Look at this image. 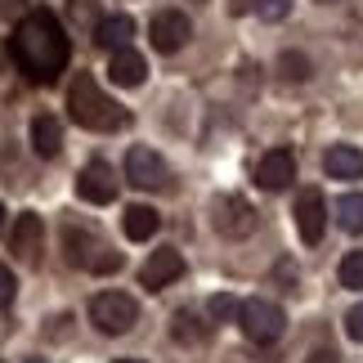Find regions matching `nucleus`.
Returning <instances> with one entry per match:
<instances>
[{
	"label": "nucleus",
	"mask_w": 363,
	"mask_h": 363,
	"mask_svg": "<svg viewBox=\"0 0 363 363\" xmlns=\"http://www.w3.org/2000/svg\"><path fill=\"white\" fill-rule=\"evenodd\" d=\"M189 36H193V23H189L184 9H157V13H152L148 40H152V50H157V54H179V50L189 45Z\"/></svg>",
	"instance_id": "7"
},
{
	"label": "nucleus",
	"mask_w": 363,
	"mask_h": 363,
	"mask_svg": "<svg viewBox=\"0 0 363 363\" xmlns=\"http://www.w3.org/2000/svg\"><path fill=\"white\" fill-rule=\"evenodd\" d=\"M216 229H220V238H229V242L251 238V233H256V206H251L242 193L216 198Z\"/></svg>",
	"instance_id": "6"
},
{
	"label": "nucleus",
	"mask_w": 363,
	"mask_h": 363,
	"mask_svg": "<svg viewBox=\"0 0 363 363\" xmlns=\"http://www.w3.org/2000/svg\"><path fill=\"white\" fill-rule=\"evenodd\" d=\"M175 278H184V256L171 251V247H162V251H152V256L144 260V269H139V287L162 291V287H171Z\"/></svg>",
	"instance_id": "12"
},
{
	"label": "nucleus",
	"mask_w": 363,
	"mask_h": 363,
	"mask_svg": "<svg viewBox=\"0 0 363 363\" xmlns=\"http://www.w3.org/2000/svg\"><path fill=\"white\" fill-rule=\"evenodd\" d=\"M0 229H5V206H0Z\"/></svg>",
	"instance_id": "32"
},
{
	"label": "nucleus",
	"mask_w": 363,
	"mask_h": 363,
	"mask_svg": "<svg viewBox=\"0 0 363 363\" xmlns=\"http://www.w3.org/2000/svg\"><path fill=\"white\" fill-rule=\"evenodd\" d=\"M13 291H18L13 269H9V264H0V310H9V305H13Z\"/></svg>",
	"instance_id": "26"
},
{
	"label": "nucleus",
	"mask_w": 363,
	"mask_h": 363,
	"mask_svg": "<svg viewBox=\"0 0 363 363\" xmlns=\"http://www.w3.org/2000/svg\"><path fill=\"white\" fill-rule=\"evenodd\" d=\"M238 328H242L247 341L274 345L287 332V314H283V305H274V301H264V296H251V301L238 305Z\"/></svg>",
	"instance_id": "4"
},
{
	"label": "nucleus",
	"mask_w": 363,
	"mask_h": 363,
	"mask_svg": "<svg viewBox=\"0 0 363 363\" xmlns=\"http://www.w3.org/2000/svg\"><path fill=\"white\" fill-rule=\"evenodd\" d=\"M90 323L104 332V337H121V332H130L139 323V305L135 296H125V291H99V296L90 301Z\"/></svg>",
	"instance_id": "5"
},
{
	"label": "nucleus",
	"mask_w": 363,
	"mask_h": 363,
	"mask_svg": "<svg viewBox=\"0 0 363 363\" xmlns=\"http://www.w3.org/2000/svg\"><path fill=\"white\" fill-rule=\"evenodd\" d=\"M310 59H305L301 50H287V54H278V77L283 81H291V86H296V81H310Z\"/></svg>",
	"instance_id": "21"
},
{
	"label": "nucleus",
	"mask_w": 363,
	"mask_h": 363,
	"mask_svg": "<svg viewBox=\"0 0 363 363\" xmlns=\"http://www.w3.org/2000/svg\"><path fill=\"white\" fill-rule=\"evenodd\" d=\"M32 148H36V157H59L63 152V121L50 113L32 117Z\"/></svg>",
	"instance_id": "18"
},
{
	"label": "nucleus",
	"mask_w": 363,
	"mask_h": 363,
	"mask_svg": "<svg viewBox=\"0 0 363 363\" xmlns=\"http://www.w3.org/2000/svg\"><path fill=\"white\" fill-rule=\"evenodd\" d=\"M9 59H13V67H18L32 86H54V81L67 72L72 40H67L63 23L54 18L50 9H27L23 18L13 23Z\"/></svg>",
	"instance_id": "1"
},
{
	"label": "nucleus",
	"mask_w": 363,
	"mask_h": 363,
	"mask_svg": "<svg viewBox=\"0 0 363 363\" xmlns=\"http://www.w3.org/2000/svg\"><path fill=\"white\" fill-rule=\"evenodd\" d=\"M341 287H350V291H363V251H350V256L341 260Z\"/></svg>",
	"instance_id": "22"
},
{
	"label": "nucleus",
	"mask_w": 363,
	"mask_h": 363,
	"mask_svg": "<svg viewBox=\"0 0 363 363\" xmlns=\"http://www.w3.org/2000/svg\"><path fill=\"white\" fill-rule=\"evenodd\" d=\"M251 13H260L264 23H283L287 13H291V0H256V9Z\"/></svg>",
	"instance_id": "25"
},
{
	"label": "nucleus",
	"mask_w": 363,
	"mask_h": 363,
	"mask_svg": "<svg viewBox=\"0 0 363 363\" xmlns=\"http://www.w3.org/2000/svg\"><path fill=\"white\" fill-rule=\"evenodd\" d=\"M77 193L86 198L90 206H108V202H117V171L108 166L104 157H94L81 166V175H77Z\"/></svg>",
	"instance_id": "10"
},
{
	"label": "nucleus",
	"mask_w": 363,
	"mask_h": 363,
	"mask_svg": "<svg viewBox=\"0 0 363 363\" xmlns=\"http://www.w3.org/2000/svg\"><path fill=\"white\" fill-rule=\"evenodd\" d=\"M291 216H296V233H301L305 247L323 242V233H328V202H323V193H318V189H301Z\"/></svg>",
	"instance_id": "8"
},
{
	"label": "nucleus",
	"mask_w": 363,
	"mask_h": 363,
	"mask_svg": "<svg viewBox=\"0 0 363 363\" xmlns=\"http://www.w3.org/2000/svg\"><path fill=\"white\" fill-rule=\"evenodd\" d=\"M117 363H144V359H117Z\"/></svg>",
	"instance_id": "31"
},
{
	"label": "nucleus",
	"mask_w": 363,
	"mask_h": 363,
	"mask_svg": "<svg viewBox=\"0 0 363 363\" xmlns=\"http://www.w3.org/2000/svg\"><path fill=\"white\" fill-rule=\"evenodd\" d=\"M0 363H5V359H0Z\"/></svg>",
	"instance_id": "35"
},
{
	"label": "nucleus",
	"mask_w": 363,
	"mask_h": 363,
	"mask_svg": "<svg viewBox=\"0 0 363 363\" xmlns=\"http://www.w3.org/2000/svg\"><path fill=\"white\" fill-rule=\"evenodd\" d=\"M67 18L77 27H86V23L99 27V0H67Z\"/></svg>",
	"instance_id": "23"
},
{
	"label": "nucleus",
	"mask_w": 363,
	"mask_h": 363,
	"mask_svg": "<svg viewBox=\"0 0 363 363\" xmlns=\"http://www.w3.org/2000/svg\"><path fill=\"white\" fill-rule=\"evenodd\" d=\"M40 238H45V220H40L36 211H23L18 220H13L9 251H13V256H18L23 264H32V260H36V251H40Z\"/></svg>",
	"instance_id": "13"
},
{
	"label": "nucleus",
	"mask_w": 363,
	"mask_h": 363,
	"mask_svg": "<svg viewBox=\"0 0 363 363\" xmlns=\"http://www.w3.org/2000/svg\"><path fill=\"white\" fill-rule=\"evenodd\" d=\"M125 179H130L135 189H166L171 184V166H166L152 148L135 144L130 152H125Z\"/></svg>",
	"instance_id": "9"
},
{
	"label": "nucleus",
	"mask_w": 363,
	"mask_h": 363,
	"mask_svg": "<svg viewBox=\"0 0 363 363\" xmlns=\"http://www.w3.org/2000/svg\"><path fill=\"white\" fill-rule=\"evenodd\" d=\"M206 318H211V323H225V318H238V301L220 291V296H211V301H206Z\"/></svg>",
	"instance_id": "24"
},
{
	"label": "nucleus",
	"mask_w": 363,
	"mask_h": 363,
	"mask_svg": "<svg viewBox=\"0 0 363 363\" xmlns=\"http://www.w3.org/2000/svg\"><path fill=\"white\" fill-rule=\"evenodd\" d=\"M27 363H45V359H27Z\"/></svg>",
	"instance_id": "34"
},
{
	"label": "nucleus",
	"mask_w": 363,
	"mask_h": 363,
	"mask_svg": "<svg viewBox=\"0 0 363 363\" xmlns=\"http://www.w3.org/2000/svg\"><path fill=\"white\" fill-rule=\"evenodd\" d=\"M63 260L72 264V269H90V274H113L117 264H121L117 251H108L99 242V233L81 229V225H67L63 229Z\"/></svg>",
	"instance_id": "3"
},
{
	"label": "nucleus",
	"mask_w": 363,
	"mask_h": 363,
	"mask_svg": "<svg viewBox=\"0 0 363 363\" xmlns=\"http://www.w3.org/2000/svg\"><path fill=\"white\" fill-rule=\"evenodd\" d=\"M318 5H337V0H318Z\"/></svg>",
	"instance_id": "33"
},
{
	"label": "nucleus",
	"mask_w": 363,
	"mask_h": 363,
	"mask_svg": "<svg viewBox=\"0 0 363 363\" xmlns=\"http://www.w3.org/2000/svg\"><path fill=\"white\" fill-rule=\"evenodd\" d=\"M108 77H113V86H125V90H135V86H144V77H148V63H144V54L139 50H117L113 59H108Z\"/></svg>",
	"instance_id": "14"
},
{
	"label": "nucleus",
	"mask_w": 363,
	"mask_h": 363,
	"mask_svg": "<svg viewBox=\"0 0 363 363\" xmlns=\"http://www.w3.org/2000/svg\"><path fill=\"white\" fill-rule=\"evenodd\" d=\"M171 337L179 345H206V337H211V323L193 310V305H184V310L171 314Z\"/></svg>",
	"instance_id": "16"
},
{
	"label": "nucleus",
	"mask_w": 363,
	"mask_h": 363,
	"mask_svg": "<svg viewBox=\"0 0 363 363\" xmlns=\"http://www.w3.org/2000/svg\"><path fill=\"white\" fill-rule=\"evenodd\" d=\"M67 117L77 125H86V130H104V135L130 125V113H125L117 99H108L90 72L72 77V86H67Z\"/></svg>",
	"instance_id": "2"
},
{
	"label": "nucleus",
	"mask_w": 363,
	"mask_h": 363,
	"mask_svg": "<svg viewBox=\"0 0 363 363\" xmlns=\"http://www.w3.org/2000/svg\"><path fill=\"white\" fill-rule=\"evenodd\" d=\"M345 337H350V341H363V301L354 305L350 314H345Z\"/></svg>",
	"instance_id": "27"
},
{
	"label": "nucleus",
	"mask_w": 363,
	"mask_h": 363,
	"mask_svg": "<svg viewBox=\"0 0 363 363\" xmlns=\"http://www.w3.org/2000/svg\"><path fill=\"white\" fill-rule=\"evenodd\" d=\"M291 179H296V157H291V148H269L256 162V184L264 193H283Z\"/></svg>",
	"instance_id": "11"
},
{
	"label": "nucleus",
	"mask_w": 363,
	"mask_h": 363,
	"mask_svg": "<svg viewBox=\"0 0 363 363\" xmlns=\"http://www.w3.org/2000/svg\"><path fill=\"white\" fill-rule=\"evenodd\" d=\"M305 363H341V359H337V350H314Z\"/></svg>",
	"instance_id": "29"
},
{
	"label": "nucleus",
	"mask_w": 363,
	"mask_h": 363,
	"mask_svg": "<svg viewBox=\"0 0 363 363\" xmlns=\"http://www.w3.org/2000/svg\"><path fill=\"white\" fill-rule=\"evenodd\" d=\"M121 229H125V238H130V242H148L152 233L162 229V216L152 211V206L135 202V206H125V216H121Z\"/></svg>",
	"instance_id": "19"
},
{
	"label": "nucleus",
	"mask_w": 363,
	"mask_h": 363,
	"mask_svg": "<svg viewBox=\"0 0 363 363\" xmlns=\"http://www.w3.org/2000/svg\"><path fill=\"white\" fill-rule=\"evenodd\" d=\"M337 225L345 233H363V193H345V198H337Z\"/></svg>",
	"instance_id": "20"
},
{
	"label": "nucleus",
	"mask_w": 363,
	"mask_h": 363,
	"mask_svg": "<svg viewBox=\"0 0 363 363\" xmlns=\"http://www.w3.org/2000/svg\"><path fill=\"white\" fill-rule=\"evenodd\" d=\"M251 9H256V0H229V13H233V18H242V13H251Z\"/></svg>",
	"instance_id": "28"
},
{
	"label": "nucleus",
	"mask_w": 363,
	"mask_h": 363,
	"mask_svg": "<svg viewBox=\"0 0 363 363\" xmlns=\"http://www.w3.org/2000/svg\"><path fill=\"white\" fill-rule=\"evenodd\" d=\"M323 171L332 179H363V152L350 144H332L323 152Z\"/></svg>",
	"instance_id": "17"
},
{
	"label": "nucleus",
	"mask_w": 363,
	"mask_h": 363,
	"mask_svg": "<svg viewBox=\"0 0 363 363\" xmlns=\"http://www.w3.org/2000/svg\"><path fill=\"white\" fill-rule=\"evenodd\" d=\"M94 40H99V50L117 54L135 40V18L130 13H108V18H99V27H94Z\"/></svg>",
	"instance_id": "15"
},
{
	"label": "nucleus",
	"mask_w": 363,
	"mask_h": 363,
	"mask_svg": "<svg viewBox=\"0 0 363 363\" xmlns=\"http://www.w3.org/2000/svg\"><path fill=\"white\" fill-rule=\"evenodd\" d=\"M13 5H18V0H0V18H9V13H13Z\"/></svg>",
	"instance_id": "30"
}]
</instances>
